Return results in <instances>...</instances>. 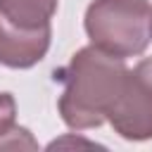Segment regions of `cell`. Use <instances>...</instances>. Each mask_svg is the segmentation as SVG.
<instances>
[{
  "instance_id": "cell-1",
  "label": "cell",
  "mask_w": 152,
  "mask_h": 152,
  "mask_svg": "<svg viewBox=\"0 0 152 152\" xmlns=\"http://www.w3.org/2000/svg\"><path fill=\"white\" fill-rule=\"evenodd\" d=\"M126 74L128 66L124 57L109 55L95 45L76 50L69 64L55 71V81L62 83L57 100L62 121L74 131L102 126L121 93Z\"/></svg>"
},
{
  "instance_id": "cell-2",
  "label": "cell",
  "mask_w": 152,
  "mask_h": 152,
  "mask_svg": "<svg viewBox=\"0 0 152 152\" xmlns=\"http://www.w3.org/2000/svg\"><path fill=\"white\" fill-rule=\"evenodd\" d=\"M83 28L90 45L124 59L138 57L152 40V5L150 0H93Z\"/></svg>"
},
{
  "instance_id": "cell-3",
  "label": "cell",
  "mask_w": 152,
  "mask_h": 152,
  "mask_svg": "<svg viewBox=\"0 0 152 152\" xmlns=\"http://www.w3.org/2000/svg\"><path fill=\"white\" fill-rule=\"evenodd\" d=\"M107 121L124 140L142 142L152 138V57H142L128 69Z\"/></svg>"
},
{
  "instance_id": "cell-4",
  "label": "cell",
  "mask_w": 152,
  "mask_h": 152,
  "mask_svg": "<svg viewBox=\"0 0 152 152\" xmlns=\"http://www.w3.org/2000/svg\"><path fill=\"white\" fill-rule=\"evenodd\" d=\"M52 26L19 28L0 17V64L7 69H31L50 50Z\"/></svg>"
},
{
  "instance_id": "cell-5",
  "label": "cell",
  "mask_w": 152,
  "mask_h": 152,
  "mask_svg": "<svg viewBox=\"0 0 152 152\" xmlns=\"http://www.w3.org/2000/svg\"><path fill=\"white\" fill-rule=\"evenodd\" d=\"M57 0H0V17L19 28L50 26Z\"/></svg>"
},
{
  "instance_id": "cell-6",
  "label": "cell",
  "mask_w": 152,
  "mask_h": 152,
  "mask_svg": "<svg viewBox=\"0 0 152 152\" xmlns=\"http://www.w3.org/2000/svg\"><path fill=\"white\" fill-rule=\"evenodd\" d=\"M0 150H38L31 131L24 126H14L5 135H0Z\"/></svg>"
},
{
  "instance_id": "cell-7",
  "label": "cell",
  "mask_w": 152,
  "mask_h": 152,
  "mask_svg": "<svg viewBox=\"0 0 152 152\" xmlns=\"http://www.w3.org/2000/svg\"><path fill=\"white\" fill-rule=\"evenodd\" d=\"M17 126V100L12 93H0V135Z\"/></svg>"
}]
</instances>
